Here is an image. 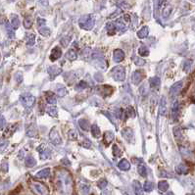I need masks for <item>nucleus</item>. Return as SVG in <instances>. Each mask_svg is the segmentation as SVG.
I'll list each match as a JSON object with an SVG mask.
<instances>
[{"instance_id": "nucleus-61", "label": "nucleus", "mask_w": 195, "mask_h": 195, "mask_svg": "<svg viewBox=\"0 0 195 195\" xmlns=\"http://www.w3.org/2000/svg\"><path fill=\"white\" fill-rule=\"evenodd\" d=\"M166 195H174V193H173V192H168V193L166 194Z\"/></svg>"}, {"instance_id": "nucleus-37", "label": "nucleus", "mask_w": 195, "mask_h": 195, "mask_svg": "<svg viewBox=\"0 0 195 195\" xmlns=\"http://www.w3.org/2000/svg\"><path fill=\"white\" fill-rule=\"evenodd\" d=\"M26 42H27L28 46H33L34 44V42H36V36H34L33 33L28 34L27 39H26Z\"/></svg>"}, {"instance_id": "nucleus-23", "label": "nucleus", "mask_w": 195, "mask_h": 195, "mask_svg": "<svg viewBox=\"0 0 195 195\" xmlns=\"http://www.w3.org/2000/svg\"><path fill=\"white\" fill-rule=\"evenodd\" d=\"M133 188H135V195H143V190H142V186L137 180L133 181Z\"/></svg>"}, {"instance_id": "nucleus-53", "label": "nucleus", "mask_w": 195, "mask_h": 195, "mask_svg": "<svg viewBox=\"0 0 195 195\" xmlns=\"http://www.w3.org/2000/svg\"><path fill=\"white\" fill-rule=\"evenodd\" d=\"M8 168H9V166H8V163L7 162H3L0 166V169H1V171L3 172V173H7L8 172Z\"/></svg>"}, {"instance_id": "nucleus-57", "label": "nucleus", "mask_w": 195, "mask_h": 195, "mask_svg": "<svg viewBox=\"0 0 195 195\" xmlns=\"http://www.w3.org/2000/svg\"><path fill=\"white\" fill-rule=\"evenodd\" d=\"M81 145H83L84 148H89L90 146H91V142H90L88 139H84L83 142L81 143Z\"/></svg>"}, {"instance_id": "nucleus-14", "label": "nucleus", "mask_w": 195, "mask_h": 195, "mask_svg": "<svg viewBox=\"0 0 195 195\" xmlns=\"http://www.w3.org/2000/svg\"><path fill=\"white\" fill-rule=\"evenodd\" d=\"M113 59H114L115 62H122L125 59V53L123 50L121 49H116L114 51V55H113Z\"/></svg>"}, {"instance_id": "nucleus-42", "label": "nucleus", "mask_w": 195, "mask_h": 195, "mask_svg": "<svg viewBox=\"0 0 195 195\" xmlns=\"http://www.w3.org/2000/svg\"><path fill=\"white\" fill-rule=\"evenodd\" d=\"M86 87H87V83H85V81L81 80V81H80V83H78L77 84H75V89L78 90V91H80V90H83V89H85Z\"/></svg>"}, {"instance_id": "nucleus-43", "label": "nucleus", "mask_w": 195, "mask_h": 195, "mask_svg": "<svg viewBox=\"0 0 195 195\" xmlns=\"http://www.w3.org/2000/svg\"><path fill=\"white\" fill-rule=\"evenodd\" d=\"M176 173L179 174H186V173H187V168H186L183 164H180V165H179V166H177V167L176 168Z\"/></svg>"}, {"instance_id": "nucleus-30", "label": "nucleus", "mask_w": 195, "mask_h": 195, "mask_svg": "<svg viewBox=\"0 0 195 195\" xmlns=\"http://www.w3.org/2000/svg\"><path fill=\"white\" fill-rule=\"evenodd\" d=\"M66 58L70 61H74V60H77L78 58V54L77 52H75L74 49H70V50L66 53Z\"/></svg>"}, {"instance_id": "nucleus-44", "label": "nucleus", "mask_w": 195, "mask_h": 195, "mask_svg": "<svg viewBox=\"0 0 195 195\" xmlns=\"http://www.w3.org/2000/svg\"><path fill=\"white\" fill-rule=\"evenodd\" d=\"M6 31H7V33L8 36H9L11 38H13L14 36H15V33H14V28L11 25H9L8 23H6Z\"/></svg>"}, {"instance_id": "nucleus-16", "label": "nucleus", "mask_w": 195, "mask_h": 195, "mask_svg": "<svg viewBox=\"0 0 195 195\" xmlns=\"http://www.w3.org/2000/svg\"><path fill=\"white\" fill-rule=\"evenodd\" d=\"M49 174H50V169L45 168V169L40 170L39 172H37L36 176L37 177V179H46V177L49 176Z\"/></svg>"}, {"instance_id": "nucleus-51", "label": "nucleus", "mask_w": 195, "mask_h": 195, "mask_svg": "<svg viewBox=\"0 0 195 195\" xmlns=\"http://www.w3.org/2000/svg\"><path fill=\"white\" fill-rule=\"evenodd\" d=\"M174 135L176 136V138H180V136H181V130H180V127H174Z\"/></svg>"}, {"instance_id": "nucleus-27", "label": "nucleus", "mask_w": 195, "mask_h": 195, "mask_svg": "<svg viewBox=\"0 0 195 195\" xmlns=\"http://www.w3.org/2000/svg\"><path fill=\"white\" fill-rule=\"evenodd\" d=\"M78 126H80V129L84 130V132H87V130H89V123L85 119H80V120L78 121Z\"/></svg>"}, {"instance_id": "nucleus-45", "label": "nucleus", "mask_w": 195, "mask_h": 195, "mask_svg": "<svg viewBox=\"0 0 195 195\" xmlns=\"http://www.w3.org/2000/svg\"><path fill=\"white\" fill-rule=\"evenodd\" d=\"M80 192L81 195H88L89 192V186L86 184H81L80 188Z\"/></svg>"}, {"instance_id": "nucleus-18", "label": "nucleus", "mask_w": 195, "mask_h": 195, "mask_svg": "<svg viewBox=\"0 0 195 195\" xmlns=\"http://www.w3.org/2000/svg\"><path fill=\"white\" fill-rule=\"evenodd\" d=\"M159 112L161 116H165L166 113H167V103H166V98L164 96H162L161 101H160V108H159Z\"/></svg>"}, {"instance_id": "nucleus-26", "label": "nucleus", "mask_w": 195, "mask_h": 195, "mask_svg": "<svg viewBox=\"0 0 195 195\" xmlns=\"http://www.w3.org/2000/svg\"><path fill=\"white\" fill-rule=\"evenodd\" d=\"M25 165L28 168H33L36 165V161L33 156H28L25 159Z\"/></svg>"}, {"instance_id": "nucleus-17", "label": "nucleus", "mask_w": 195, "mask_h": 195, "mask_svg": "<svg viewBox=\"0 0 195 195\" xmlns=\"http://www.w3.org/2000/svg\"><path fill=\"white\" fill-rule=\"evenodd\" d=\"M118 168L122 171H129L130 169V163L127 161V159H123L119 162L118 164Z\"/></svg>"}, {"instance_id": "nucleus-10", "label": "nucleus", "mask_w": 195, "mask_h": 195, "mask_svg": "<svg viewBox=\"0 0 195 195\" xmlns=\"http://www.w3.org/2000/svg\"><path fill=\"white\" fill-rule=\"evenodd\" d=\"M181 88H182V81H179V83H174L170 89V96L171 97H174V96L177 95L180 90H181Z\"/></svg>"}, {"instance_id": "nucleus-33", "label": "nucleus", "mask_w": 195, "mask_h": 195, "mask_svg": "<svg viewBox=\"0 0 195 195\" xmlns=\"http://www.w3.org/2000/svg\"><path fill=\"white\" fill-rule=\"evenodd\" d=\"M125 112H126V116H127V117L135 118V116H136V112H135V108H133L132 106H127V110H126Z\"/></svg>"}, {"instance_id": "nucleus-7", "label": "nucleus", "mask_w": 195, "mask_h": 195, "mask_svg": "<svg viewBox=\"0 0 195 195\" xmlns=\"http://www.w3.org/2000/svg\"><path fill=\"white\" fill-rule=\"evenodd\" d=\"M122 135L124 136V138L126 139L127 142L130 143H133L135 141V135H133V130L130 127H125V129L122 130Z\"/></svg>"}, {"instance_id": "nucleus-8", "label": "nucleus", "mask_w": 195, "mask_h": 195, "mask_svg": "<svg viewBox=\"0 0 195 195\" xmlns=\"http://www.w3.org/2000/svg\"><path fill=\"white\" fill-rule=\"evenodd\" d=\"M143 78H144V73L140 71V70H137V71H135L132 75V83L135 84V85H138Z\"/></svg>"}, {"instance_id": "nucleus-56", "label": "nucleus", "mask_w": 195, "mask_h": 195, "mask_svg": "<svg viewBox=\"0 0 195 195\" xmlns=\"http://www.w3.org/2000/svg\"><path fill=\"white\" fill-rule=\"evenodd\" d=\"M6 125V120L2 115H0V129H3Z\"/></svg>"}, {"instance_id": "nucleus-25", "label": "nucleus", "mask_w": 195, "mask_h": 195, "mask_svg": "<svg viewBox=\"0 0 195 195\" xmlns=\"http://www.w3.org/2000/svg\"><path fill=\"white\" fill-rule=\"evenodd\" d=\"M55 93L57 94V96H59V97H64V96L67 95V89L64 87L63 85H58L56 87V90H55Z\"/></svg>"}, {"instance_id": "nucleus-35", "label": "nucleus", "mask_w": 195, "mask_h": 195, "mask_svg": "<svg viewBox=\"0 0 195 195\" xmlns=\"http://www.w3.org/2000/svg\"><path fill=\"white\" fill-rule=\"evenodd\" d=\"M138 53L141 57H146L149 55V49H148L145 45H142L138 49Z\"/></svg>"}, {"instance_id": "nucleus-15", "label": "nucleus", "mask_w": 195, "mask_h": 195, "mask_svg": "<svg viewBox=\"0 0 195 195\" xmlns=\"http://www.w3.org/2000/svg\"><path fill=\"white\" fill-rule=\"evenodd\" d=\"M45 99H46V101H47V103L51 104V105H54V104L57 102L56 95H55L54 92H51V91L45 92Z\"/></svg>"}, {"instance_id": "nucleus-48", "label": "nucleus", "mask_w": 195, "mask_h": 195, "mask_svg": "<svg viewBox=\"0 0 195 195\" xmlns=\"http://www.w3.org/2000/svg\"><path fill=\"white\" fill-rule=\"evenodd\" d=\"M107 184H108V182H107V180L105 179H101L99 181L97 182L98 187H99L100 189H104L107 186Z\"/></svg>"}, {"instance_id": "nucleus-34", "label": "nucleus", "mask_w": 195, "mask_h": 195, "mask_svg": "<svg viewBox=\"0 0 195 195\" xmlns=\"http://www.w3.org/2000/svg\"><path fill=\"white\" fill-rule=\"evenodd\" d=\"M168 188H169V183L166 180H161V181L158 182V189L160 191L165 192L168 190Z\"/></svg>"}, {"instance_id": "nucleus-29", "label": "nucleus", "mask_w": 195, "mask_h": 195, "mask_svg": "<svg viewBox=\"0 0 195 195\" xmlns=\"http://www.w3.org/2000/svg\"><path fill=\"white\" fill-rule=\"evenodd\" d=\"M10 25L12 26L14 30H16V28H18L20 27V20L18 18V16H17V15H12V17H11Z\"/></svg>"}, {"instance_id": "nucleus-49", "label": "nucleus", "mask_w": 195, "mask_h": 195, "mask_svg": "<svg viewBox=\"0 0 195 195\" xmlns=\"http://www.w3.org/2000/svg\"><path fill=\"white\" fill-rule=\"evenodd\" d=\"M133 62L136 66H142L145 64V61L142 59V58H139V57H135L133 58Z\"/></svg>"}, {"instance_id": "nucleus-55", "label": "nucleus", "mask_w": 195, "mask_h": 195, "mask_svg": "<svg viewBox=\"0 0 195 195\" xmlns=\"http://www.w3.org/2000/svg\"><path fill=\"white\" fill-rule=\"evenodd\" d=\"M45 24H46V21H45L44 19H42V18H38V19H37V26H38V28L44 27Z\"/></svg>"}, {"instance_id": "nucleus-52", "label": "nucleus", "mask_w": 195, "mask_h": 195, "mask_svg": "<svg viewBox=\"0 0 195 195\" xmlns=\"http://www.w3.org/2000/svg\"><path fill=\"white\" fill-rule=\"evenodd\" d=\"M121 20H122V21H123L126 25H127V24H130V17L129 14H125V15L121 18Z\"/></svg>"}, {"instance_id": "nucleus-4", "label": "nucleus", "mask_w": 195, "mask_h": 195, "mask_svg": "<svg viewBox=\"0 0 195 195\" xmlns=\"http://www.w3.org/2000/svg\"><path fill=\"white\" fill-rule=\"evenodd\" d=\"M20 101H21V103L25 108H31L36 103V97L31 95V93H23L21 97H20Z\"/></svg>"}, {"instance_id": "nucleus-50", "label": "nucleus", "mask_w": 195, "mask_h": 195, "mask_svg": "<svg viewBox=\"0 0 195 195\" xmlns=\"http://www.w3.org/2000/svg\"><path fill=\"white\" fill-rule=\"evenodd\" d=\"M71 41V37L70 36H64L62 39H61V44H62L64 47H66V46H68V44Z\"/></svg>"}, {"instance_id": "nucleus-13", "label": "nucleus", "mask_w": 195, "mask_h": 195, "mask_svg": "<svg viewBox=\"0 0 195 195\" xmlns=\"http://www.w3.org/2000/svg\"><path fill=\"white\" fill-rule=\"evenodd\" d=\"M61 56H62V50H61V48L60 47H55V48L52 49L49 59H50L51 61H55V60L59 59Z\"/></svg>"}, {"instance_id": "nucleus-36", "label": "nucleus", "mask_w": 195, "mask_h": 195, "mask_svg": "<svg viewBox=\"0 0 195 195\" xmlns=\"http://www.w3.org/2000/svg\"><path fill=\"white\" fill-rule=\"evenodd\" d=\"M46 113H47L49 116H51V117H57V114H58L57 108L54 106L47 107V108H46Z\"/></svg>"}, {"instance_id": "nucleus-58", "label": "nucleus", "mask_w": 195, "mask_h": 195, "mask_svg": "<svg viewBox=\"0 0 195 195\" xmlns=\"http://www.w3.org/2000/svg\"><path fill=\"white\" fill-rule=\"evenodd\" d=\"M77 137H78V135H77V132H75V130L70 132V138L73 139V140H75V139H77Z\"/></svg>"}, {"instance_id": "nucleus-32", "label": "nucleus", "mask_w": 195, "mask_h": 195, "mask_svg": "<svg viewBox=\"0 0 195 195\" xmlns=\"http://www.w3.org/2000/svg\"><path fill=\"white\" fill-rule=\"evenodd\" d=\"M31 26H33V17L27 16L24 19V27L25 28H27V30H30L31 28Z\"/></svg>"}, {"instance_id": "nucleus-11", "label": "nucleus", "mask_w": 195, "mask_h": 195, "mask_svg": "<svg viewBox=\"0 0 195 195\" xmlns=\"http://www.w3.org/2000/svg\"><path fill=\"white\" fill-rule=\"evenodd\" d=\"M96 90L99 93H101L104 97H106V96H109L110 94H112L113 88L109 85H103V86H97L96 87Z\"/></svg>"}, {"instance_id": "nucleus-22", "label": "nucleus", "mask_w": 195, "mask_h": 195, "mask_svg": "<svg viewBox=\"0 0 195 195\" xmlns=\"http://www.w3.org/2000/svg\"><path fill=\"white\" fill-rule=\"evenodd\" d=\"M160 83H161V80H160V78L158 77H153L149 80V85L151 88H157V87H159Z\"/></svg>"}, {"instance_id": "nucleus-1", "label": "nucleus", "mask_w": 195, "mask_h": 195, "mask_svg": "<svg viewBox=\"0 0 195 195\" xmlns=\"http://www.w3.org/2000/svg\"><path fill=\"white\" fill-rule=\"evenodd\" d=\"M55 185L61 195H72L73 179L69 172L59 170L55 174Z\"/></svg>"}, {"instance_id": "nucleus-3", "label": "nucleus", "mask_w": 195, "mask_h": 195, "mask_svg": "<svg viewBox=\"0 0 195 195\" xmlns=\"http://www.w3.org/2000/svg\"><path fill=\"white\" fill-rule=\"evenodd\" d=\"M110 74H111L112 78H114L116 81H123L125 80V78H126V71H125L124 67H121V66L114 67V68L111 70Z\"/></svg>"}, {"instance_id": "nucleus-38", "label": "nucleus", "mask_w": 195, "mask_h": 195, "mask_svg": "<svg viewBox=\"0 0 195 195\" xmlns=\"http://www.w3.org/2000/svg\"><path fill=\"white\" fill-rule=\"evenodd\" d=\"M16 127H17V125H12V126L8 127L7 130H6V132H4V136H7V137H8V136H11L14 132H15Z\"/></svg>"}, {"instance_id": "nucleus-54", "label": "nucleus", "mask_w": 195, "mask_h": 195, "mask_svg": "<svg viewBox=\"0 0 195 195\" xmlns=\"http://www.w3.org/2000/svg\"><path fill=\"white\" fill-rule=\"evenodd\" d=\"M23 74L21 72H18L16 74V75H15V80H16V81L18 83H22V80H23V75H22Z\"/></svg>"}, {"instance_id": "nucleus-62", "label": "nucleus", "mask_w": 195, "mask_h": 195, "mask_svg": "<svg viewBox=\"0 0 195 195\" xmlns=\"http://www.w3.org/2000/svg\"><path fill=\"white\" fill-rule=\"evenodd\" d=\"M192 1H194V2H195V0H192Z\"/></svg>"}, {"instance_id": "nucleus-24", "label": "nucleus", "mask_w": 195, "mask_h": 195, "mask_svg": "<svg viewBox=\"0 0 195 195\" xmlns=\"http://www.w3.org/2000/svg\"><path fill=\"white\" fill-rule=\"evenodd\" d=\"M106 28H107V31H108L109 36H114V34L118 31L115 23H108Z\"/></svg>"}, {"instance_id": "nucleus-20", "label": "nucleus", "mask_w": 195, "mask_h": 195, "mask_svg": "<svg viewBox=\"0 0 195 195\" xmlns=\"http://www.w3.org/2000/svg\"><path fill=\"white\" fill-rule=\"evenodd\" d=\"M179 115V105L177 102H174V104L172 107V117H173V120L176 121L177 117Z\"/></svg>"}, {"instance_id": "nucleus-12", "label": "nucleus", "mask_w": 195, "mask_h": 195, "mask_svg": "<svg viewBox=\"0 0 195 195\" xmlns=\"http://www.w3.org/2000/svg\"><path fill=\"white\" fill-rule=\"evenodd\" d=\"M113 140H114V133H113L112 132H110V130L104 132V135H103V142H104V144H105L106 146H109Z\"/></svg>"}, {"instance_id": "nucleus-5", "label": "nucleus", "mask_w": 195, "mask_h": 195, "mask_svg": "<svg viewBox=\"0 0 195 195\" xmlns=\"http://www.w3.org/2000/svg\"><path fill=\"white\" fill-rule=\"evenodd\" d=\"M31 190H33L36 195H47L48 190L44 185L38 182H33L31 184Z\"/></svg>"}, {"instance_id": "nucleus-59", "label": "nucleus", "mask_w": 195, "mask_h": 195, "mask_svg": "<svg viewBox=\"0 0 195 195\" xmlns=\"http://www.w3.org/2000/svg\"><path fill=\"white\" fill-rule=\"evenodd\" d=\"M6 23H7V19L5 18V16H3V15H0V25L6 24Z\"/></svg>"}, {"instance_id": "nucleus-2", "label": "nucleus", "mask_w": 195, "mask_h": 195, "mask_svg": "<svg viewBox=\"0 0 195 195\" xmlns=\"http://www.w3.org/2000/svg\"><path fill=\"white\" fill-rule=\"evenodd\" d=\"M94 17L93 15H85L83 16L78 21V26L83 28V30L89 31L91 30L94 26Z\"/></svg>"}, {"instance_id": "nucleus-31", "label": "nucleus", "mask_w": 195, "mask_h": 195, "mask_svg": "<svg viewBox=\"0 0 195 195\" xmlns=\"http://www.w3.org/2000/svg\"><path fill=\"white\" fill-rule=\"evenodd\" d=\"M38 33L41 34L42 36H45L47 37L51 34V31L49 28H46V27H40L38 28Z\"/></svg>"}, {"instance_id": "nucleus-41", "label": "nucleus", "mask_w": 195, "mask_h": 195, "mask_svg": "<svg viewBox=\"0 0 195 195\" xmlns=\"http://www.w3.org/2000/svg\"><path fill=\"white\" fill-rule=\"evenodd\" d=\"M172 10H173V8H172L171 5H166L164 10H163V18H165V19L168 18V17L171 15Z\"/></svg>"}, {"instance_id": "nucleus-60", "label": "nucleus", "mask_w": 195, "mask_h": 195, "mask_svg": "<svg viewBox=\"0 0 195 195\" xmlns=\"http://www.w3.org/2000/svg\"><path fill=\"white\" fill-rule=\"evenodd\" d=\"M62 163H63V164H64V163H65V164H66L67 166H70V165H71V163H70L67 159H63V160H62Z\"/></svg>"}, {"instance_id": "nucleus-39", "label": "nucleus", "mask_w": 195, "mask_h": 195, "mask_svg": "<svg viewBox=\"0 0 195 195\" xmlns=\"http://www.w3.org/2000/svg\"><path fill=\"white\" fill-rule=\"evenodd\" d=\"M137 171H138V174H140L141 176L145 177L147 176V170H146V167L143 165V164H139L138 165V168H137Z\"/></svg>"}, {"instance_id": "nucleus-46", "label": "nucleus", "mask_w": 195, "mask_h": 195, "mask_svg": "<svg viewBox=\"0 0 195 195\" xmlns=\"http://www.w3.org/2000/svg\"><path fill=\"white\" fill-rule=\"evenodd\" d=\"M153 187H154V185H153V183L151 182V181H145V183H144V185H143V189L146 192H150V191H152L153 190Z\"/></svg>"}, {"instance_id": "nucleus-21", "label": "nucleus", "mask_w": 195, "mask_h": 195, "mask_svg": "<svg viewBox=\"0 0 195 195\" xmlns=\"http://www.w3.org/2000/svg\"><path fill=\"white\" fill-rule=\"evenodd\" d=\"M148 33H149V28H148V27H142L140 30H139L137 31V36L139 37V38H145V37L148 36Z\"/></svg>"}, {"instance_id": "nucleus-28", "label": "nucleus", "mask_w": 195, "mask_h": 195, "mask_svg": "<svg viewBox=\"0 0 195 195\" xmlns=\"http://www.w3.org/2000/svg\"><path fill=\"white\" fill-rule=\"evenodd\" d=\"M91 133H92V136L95 138H98L100 137L101 135V132H100V129L98 127L97 125H92L91 126Z\"/></svg>"}, {"instance_id": "nucleus-9", "label": "nucleus", "mask_w": 195, "mask_h": 195, "mask_svg": "<svg viewBox=\"0 0 195 195\" xmlns=\"http://www.w3.org/2000/svg\"><path fill=\"white\" fill-rule=\"evenodd\" d=\"M47 73L50 77V80H54L57 75H59L62 73V69L57 66H51L47 69Z\"/></svg>"}, {"instance_id": "nucleus-47", "label": "nucleus", "mask_w": 195, "mask_h": 195, "mask_svg": "<svg viewBox=\"0 0 195 195\" xmlns=\"http://www.w3.org/2000/svg\"><path fill=\"white\" fill-rule=\"evenodd\" d=\"M112 152H113V154H114V156H116V157H119L122 155L120 148H119L118 145H116V144L112 146Z\"/></svg>"}, {"instance_id": "nucleus-6", "label": "nucleus", "mask_w": 195, "mask_h": 195, "mask_svg": "<svg viewBox=\"0 0 195 195\" xmlns=\"http://www.w3.org/2000/svg\"><path fill=\"white\" fill-rule=\"evenodd\" d=\"M49 140L51 141L52 144L54 145H59L62 142V139H61L59 132H57L56 129H52L49 132Z\"/></svg>"}, {"instance_id": "nucleus-19", "label": "nucleus", "mask_w": 195, "mask_h": 195, "mask_svg": "<svg viewBox=\"0 0 195 195\" xmlns=\"http://www.w3.org/2000/svg\"><path fill=\"white\" fill-rule=\"evenodd\" d=\"M26 133H27V135L28 136V137H34V136H36L37 129H36V125H31V126L27 129Z\"/></svg>"}, {"instance_id": "nucleus-40", "label": "nucleus", "mask_w": 195, "mask_h": 195, "mask_svg": "<svg viewBox=\"0 0 195 195\" xmlns=\"http://www.w3.org/2000/svg\"><path fill=\"white\" fill-rule=\"evenodd\" d=\"M39 153H40L39 157H40V159H41V160H45V159L50 158V151L47 150L46 148H44L43 150H41Z\"/></svg>"}]
</instances>
